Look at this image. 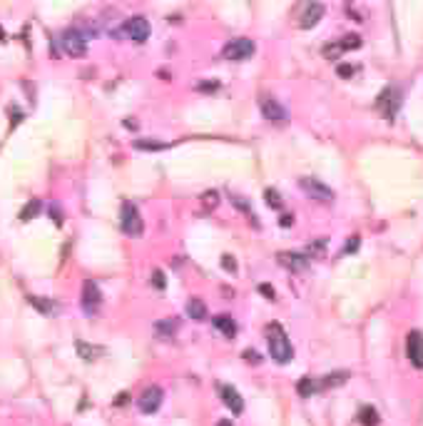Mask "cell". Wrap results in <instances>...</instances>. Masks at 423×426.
Returning a JSON list of instances; mask_svg holds the SVG:
<instances>
[{"instance_id":"obj_1","label":"cell","mask_w":423,"mask_h":426,"mask_svg":"<svg viewBox=\"0 0 423 426\" xmlns=\"http://www.w3.org/2000/svg\"><path fill=\"white\" fill-rule=\"evenodd\" d=\"M95 28H85V25H72L60 35V45L63 50L72 58H82L87 53V40L95 35Z\"/></svg>"},{"instance_id":"obj_2","label":"cell","mask_w":423,"mask_h":426,"mask_svg":"<svg viewBox=\"0 0 423 426\" xmlns=\"http://www.w3.org/2000/svg\"><path fill=\"white\" fill-rule=\"evenodd\" d=\"M267 344H269V354L277 364H289L294 349H291V342L286 337V332L282 329V324H269L267 327Z\"/></svg>"},{"instance_id":"obj_3","label":"cell","mask_w":423,"mask_h":426,"mask_svg":"<svg viewBox=\"0 0 423 426\" xmlns=\"http://www.w3.org/2000/svg\"><path fill=\"white\" fill-rule=\"evenodd\" d=\"M120 227H122V232L130 234V237H140L142 229H144V222H142L140 210H137V205L130 202V200L122 202V210H120Z\"/></svg>"},{"instance_id":"obj_4","label":"cell","mask_w":423,"mask_h":426,"mask_svg":"<svg viewBox=\"0 0 423 426\" xmlns=\"http://www.w3.org/2000/svg\"><path fill=\"white\" fill-rule=\"evenodd\" d=\"M254 50H257L254 40H249V38H237V40H229V43L224 45L222 55H224V60L244 63V60H249V58L254 55Z\"/></svg>"},{"instance_id":"obj_5","label":"cell","mask_w":423,"mask_h":426,"mask_svg":"<svg viewBox=\"0 0 423 426\" xmlns=\"http://www.w3.org/2000/svg\"><path fill=\"white\" fill-rule=\"evenodd\" d=\"M299 185H301V190L311 197V200H316V202H321V205H331L334 202V190L331 187H326L324 182H319L316 177H301L299 180Z\"/></svg>"},{"instance_id":"obj_6","label":"cell","mask_w":423,"mask_h":426,"mask_svg":"<svg viewBox=\"0 0 423 426\" xmlns=\"http://www.w3.org/2000/svg\"><path fill=\"white\" fill-rule=\"evenodd\" d=\"M122 33L127 35V40H132V43H147V38H149V23L142 18V15H132V18H127L125 20V25H122Z\"/></svg>"},{"instance_id":"obj_7","label":"cell","mask_w":423,"mask_h":426,"mask_svg":"<svg viewBox=\"0 0 423 426\" xmlns=\"http://www.w3.org/2000/svg\"><path fill=\"white\" fill-rule=\"evenodd\" d=\"M162 399H164V391L159 389V386H147L144 391L140 394V399H137V406H140L142 414H154L159 406H162Z\"/></svg>"},{"instance_id":"obj_8","label":"cell","mask_w":423,"mask_h":426,"mask_svg":"<svg viewBox=\"0 0 423 426\" xmlns=\"http://www.w3.org/2000/svg\"><path fill=\"white\" fill-rule=\"evenodd\" d=\"M262 115H264V120H269L274 125H286V120H289L286 110L279 105L277 97H262Z\"/></svg>"},{"instance_id":"obj_9","label":"cell","mask_w":423,"mask_h":426,"mask_svg":"<svg viewBox=\"0 0 423 426\" xmlns=\"http://www.w3.org/2000/svg\"><path fill=\"white\" fill-rule=\"evenodd\" d=\"M100 304H102V292H100V287L92 282V279H85V284H82V307H85V312H87V314H95V312L100 309Z\"/></svg>"},{"instance_id":"obj_10","label":"cell","mask_w":423,"mask_h":426,"mask_svg":"<svg viewBox=\"0 0 423 426\" xmlns=\"http://www.w3.org/2000/svg\"><path fill=\"white\" fill-rule=\"evenodd\" d=\"M406 356H408V361H411L416 369H423V334L421 332H408V337H406Z\"/></svg>"},{"instance_id":"obj_11","label":"cell","mask_w":423,"mask_h":426,"mask_svg":"<svg viewBox=\"0 0 423 426\" xmlns=\"http://www.w3.org/2000/svg\"><path fill=\"white\" fill-rule=\"evenodd\" d=\"M381 110H383V115L391 120L393 115H396V110H398V105H401V92L396 90V87H388L381 97H378V102H376Z\"/></svg>"},{"instance_id":"obj_12","label":"cell","mask_w":423,"mask_h":426,"mask_svg":"<svg viewBox=\"0 0 423 426\" xmlns=\"http://www.w3.org/2000/svg\"><path fill=\"white\" fill-rule=\"evenodd\" d=\"M277 259H279L282 267L291 269V272H304V269L309 267V257H306V254H299V252H279Z\"/></svg>"},{"instance_id":"obj_13","label":"cell","mask_w":423,"mask_h":426,"mask_svg":"<svg viewBox=\"0 0 423 426\" xmlns=\"http://www.w3.org/2000/svg\"><path fill=\"white\" fill-rule=\"evenodd\" d=\"M321 18H324V5H321V3H306V5H304V13H301V18H299V25H301L304 30H309V28H314Z\"/></svg>"},{"instance_id":"obj_14","label":"cell","mask_w":423,"mask_h":426,"mask_svg":"<svg viewBox=\"0 0 423 426\" xmlns=\"http://www.w3.org/2000/svg\"><path fill=\"white\" fill-rule=\"evenodd\" d=\"M222 401H224L227 409H232V414H242L244 411V401H242L239 391L234 386H229V384L222 386Z\"/></svg>"},{"instance_id":"obj_15","label":"cell","mask_w":423,"mask_h":426,"mask_svg":"<svg viewBox=\"0 0 423 426\" xmlns=\"http://www.w3.org/2000/svg\"><path fill=\"white\" fill-rule=\"evenodd\" d=\"M296 391H299V396L309 399L311 394L321 391V379H316V376H301L299 384H296Z\"/></svg>"},{"instance_id":"obj_16","label":"cell","mask_w":423,"mask_h":426,"mask_svg":"<svg viewBox=\"0 0 423 426\" xmlns=\"http://www.w3.org/2000/svg\"><path fill=\"white\" fill-rule=\"evenodd\" d=\"M187 314L194 319V322H204L207 319V304L199 299V297H192L187 302Z\"/></svg>"},{"instance_id":"obj_17","label":"cell","mask_w":423,"mask_h":426,"mask_svg":"<svg viewBox=\"0 0 423 426\" xmlns=\"http://www.w3.org/2000/svg\"><path fill=\"white\" fill-rule=\"evenodd\" d=\"M77 354H80V359H85V361H95L97 356L107 354V349H105V347H92V344H87V342H77Z\"/></svg>"},{"instance_id":"obj_18","label":"cell","mask_w":423,"mask_h":426,"mask_svg":"<svg viewBox=\"0 0 423 426\" xmlns=\"http://www.w3.org/2000/svg\"><path fill=\"white\" fill-rule=\"evenodd\" d=\"M214 327L224 334V337H234L237 334V324H234V319L229 317V314H219V317H214Z\"/></svg>"},{"instance_id":"obj_19","label":"cell","mask_w":423,"mask_h":426,"mask_svg":"<svg viewBox=\"0 0 423 426\" xmlns=\"http://www.w3.org/2000/svg\"><path fill=\"white\" fill-rule=\"evenodd\" d=\"M30 299V304L33 307H38L43 314H53V312H58V304L53 302V299H48V297H28Z\"/></svg>"},{"instance_id":"obj_20","label":"cell","mask_w":423,"mask_h":426,"mask_svg":"<svg viewBox=\"0 0 423 426\" xmlns=\"http://www.w3.org/2000/svg\"><path fill=\"white\" fill-rule=\"evenodd\" d=\"M177 329H179V319H177V317H167V319L157 322V332H159L162 337H172Z\"/></svg>"},{"instance_id":"obj_21","label":"cell","mask_w":423,"mask_h":426,"mask_svg":"<svg viewBox=\"0 0 423 426\" xmlns=\"http://www.w3.org/2000/svg\"><path fill=\"white\" fill-rule=\"evenodd\" d=\"M346 379H349V371H334V374H326V376H321V389H329V386H341Z\"/></svg>"},{"instance_id":"obj_22","label":"cell","mask_w":423,"mask_h":426,"mask_svg":"<svg viewBox=\"0 0 423 426\" xmlns=\"http://www.w3.org/2000/svg\"><path fill=\"white\" fill-rule=\"evenodd\" d=\"M358 421L363 426H376L378 424V411H376L373 406H363V409L358 411Z\"/></svg>"},{"instance_id":"obj_23","label":"cell","mask_w":423,"mask_h":426,"mask_svg":"<svg viewBox=\"0 0 423 426\" xmlns=\"http://www.w3.org/2000/svg\"><path fill=\"white\" fill-rule=\"evenodd\" d=\"M38 212H40V200H30V202L23 207V212H20V222H28L30 217H35Z\"/></svg>"},{"instance_id":"obj_24","label":"cell","mask_w":423,"mask_h":426,"mask_svg":"<svg viewBox=\"0 0 423 426\" xmlns=\"http://www.w3.org/2000/svg\"><path fill=\"white\" fill-rule=\"evenodd\" d=\"M264 200H267V205H269V207H274V210H279V207L284 205L282 195H279L277 190H267V192H264Z\"/></svg>"},{"instance_id":"obj_25","label":"cell","mask_w":423,"mask_h":426,"mask_svg":"<svg viewBox=\"0 0 423 426\" xmlns=\"http://www.w3.org/2000/svg\"><path fill=\"white\" fill-rule=\"evenodd\" d=\"M339 45H341V50H351V48L356 50V48H361V38L358 35H346Z\"/></svg>"},{"instance_id":"obj_26","label":"cell","mask_w":423,"mask_h":426,"mask_svg":"<svg viewBox=\"0 0 423 426\" xmlns=\"http://www.w3.org/2000/svg\"><path fill=\"white\" fill-rule=\"evenodd\" d=\"M202 205H204V207H207V210H214V207H217V205H219V192H214V190H212V192H204V195H202Z\"/></svg>"},{"instance_id":"obj_27","label":"cell","mask_w":423,"mask_h":426,"mask_svg":"<svg viewBox=\"0 0 423 426\" xmlns=\"http://www.w3.org/2000/svg\"><path fill=\"white\" fill-rule=\"evenodd\" d=\"M135 147H137V150H164L167 145L154 142V140H135Z\"/></svg>"},{"instance_id":"obj_28","label":"cell","mask_w":423,"mask_h":426,"mask_svg":"<svg viewBox=\"0 0 423 426\" xmlns=\"http://www.w3.org/2000/svg\"><path fill=\"white\" fill-rule=\"evenodd\" d=\"M149 279H152V284H154L157 289H164V287H167V279H164V272H162V269H152V277H149Z\"/></svg>"},{"instance_id":"obj_29","label":"cell","mask_w":423,"mask_h":426,"mask_svg":"<svg viewBox=\"0 0 423 426\" xmlns=\"http://www.w3.org/2000/svg\"><path fill=\"white\" fill-rule=\"evenodd\" d=\"M336 72H339V77H353V75H356V68L349 65V63H341V65L336 68Z\"/></svg>"},{"instance_id":"obj_30","label":"cell","mask_w":423,"mask_h":426,"mask_svg":"<svg viewBox=\"0 0 423 426\" xmlns=\"http://www.w3.org/2000/svg\"><path fill=\"white\" fill-rule=\"evenodd\" d=\"M222 267H224L227 272H237V262H234V257H232V254H224V257H222Z\"/></svg>"},{"instance_id":"obj_31","label":"cell","mask_w":423,"mask_h":426,"mask_svg":"<svg viewBox=\"0 0 423 426\" xmlns=\"http://www.w3.org/2000/svg\"><path fill=\"white\" fill-rule=\"evenodd\" d=\"M244 361H249V364H259L262 359H259V354H257L254 349H247V352H244Z\"/></svg>"},{"instance_id":"obj_32","label":"cell","mask_w":423,"mask_h":426,"mask_svg":"<svg viewBox=\"0 0 423 426\" xmlns=\"http://www.w3.org/2000/svg\"><path fill=\"white\" fill-rule=\"evenodd\" d=\"M279 224H282V227H291V224H294V214H282V217H279Z\"/></svg>"},{"instance_id":"obj_33","label":"cell","mask_w":423,"mask_h":426,"mask_svg":"<svg viewBox=\"0 0 423 426\" xmlns=\"http://www.w3.org/2000/svg\"><path fill=\"white\" fill-rule=\"evenodd\" d=\"M232 202H234V205H237L239 210H244V212H249V205H247V202H244L242 197H232Z\"/></svg>"},{"instance_id":"obj_34","label":"cell","mask_w":423,"mask_h":426,"mask_svg":"<svg viewBox=\"0 0 423 426\" xmlns=\"http://www.w3.org/2000/svg\"><path fill=\"white\" fill-rule=\"evenodd\" d=\"M259 292H262L264 297H269V299H274V289H272L269 284H262V287H259Z\"/></svg>"},{"instance_id":"obj_35","label":"cell","mask_w":423,"mask_h":426,"mask_svg":"<svg viewBox=\"0 0 423 426\" xmlns=\"http://www.w3.org/2000/svg\"><path fill=\"white\" fill-rule=\"evenodd\" d=\"M50 217H55V224H63V214L58 207H50Z\"/></svg>"},{"instance_id":"obj_36","label":"cell","mask_w":423,"mask_h":426,"mask_svg":"<svg viewBox=\"0 0 423 426\" xmlns=\"http://www.w3.org/2000/svg\"><path fill=\"white\" fill-rule=\"evenodd\" d=\"M358 249V237H351V242H346V252H356Z\"/></svg>"},{"instance_id":"obj_37","label":"cell","mask_w":423,"mask_h":426,"mask_svg":"<svg viewBox=\"0 0 423 426\" xmlns=\"http://www.w3.org/2000/svg\"><path fill=\"white\" fill-rule=\"evenodd\" d=\"M217 426H234V424H232V419H219Z\"/></svg>"},{"instance_id":"obj_38","label":"cell","mask_w":423,"mask_h":426,"mask_svg":"<svg viewBox=\"0 0 423 426\" xmlns=\"http://www.w3.org/2000/svg\"><path fill=\"white\" fill-rule=\"evenodd\" d=\"M125 401H127V394H120V396H117V401H115V404H125Z\"/></svg>"}]
</instances>
